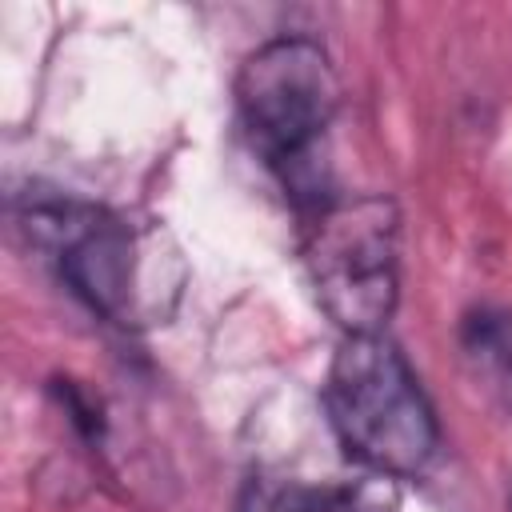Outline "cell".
Wrapping results in <instances>:
<instances>
[{
    "label": "cell",
    "mask_w": 512,
    "mask_h": 512,
    "mask_svg": "<svg viewBox=\"0 0 512 512\" xmlns=\"http://www.w3.org/2000/svg\"><path fill=\"white\" fill-rule=\"evenodd\" d=\"M20 228L60 280L112 324H156L180 292V264L160 228L64 192H32L20 204Z\"/></svg>",
    "instance_id": "obj_1"
},
{
    "label": "cell",
    "mask_w": 512,
    "mask_h": 512,
    "mask_svg": "<svg viewBox=\"0 0 512 512\" xmlns=\"http://www.w3.org/2000/svg\"><path fill=\"white\" fill-rule=\"evenodd\" d=\"M324 408L344 452L380 476L412 480L440 452L432 400L384 332L344 336L328 364Z\"/></svg>",
    "instance_id": "obj_2"
},
{
    "label": "cell",
    "mask_w": 512,
    "mask_h": 512,
    "mask_svg": "<svg viewBox=\"0 0 512 512\" xmlns=\"http://www.w3.org/2000/svg\"><path fill=\"white\" fill-rule=\"evenodd\" d=\"M304 264L344 336L384 332L400 296V212L388 196H348L316 212Z\"/></svg>",
    "instance_id": "obj_3"
},
{
    "label": "cell",
    "mask_w": 512,
    "mask_h": 512,
    "mask_svg": "<svg viewBox=\"0 0 512 512\" xmlns=\"http://www.w3.org/2000/svg\"><path fill=\"white\" fill-rule=\"evenodd\" d=\"M340 108V76L332 56L308 36H276L244 56L236 72V112L252 148L296 168L320 144Z\"/></svg>",
    "instance_id": "obj_4"
},
{
    "label": "cell",
    "mask_w": 512,
    "mask_h": 512,
    "mask_svg": "<svg viewBox=\"0 0 512 512\" xmlns=\"http://www.w3.org/2000/svg\"><path fill=\"white\" fill-rule=\"evenodd\" d=\"M460 348L488 396L512 412V312L480 308L460 328Z\"/></svg>",
    "instance_id": "obj_5"
},
{
    "label": "cell",
    "mask_w": 512,
    "mask_h": 512,
    "mask_svg": "<svg viewBox=\"0 0 512 512\" xmlns=\"http://www.w3.org/2000/svg\"><path fill=\"white\" fill-rule=\"evenodd\" d=\"M240 512H364L360 500L344 488L304 484V480H248Z\"/></svg>",
    "instance_id": "obj_6"
},
{
    "label": "cell",
    "mask_w": 512,
    "mask_h": 512,
    "mask_svg": "<svg viewBox=\"0 0 512 512\" xmlns=\"http://www.w3.org/2000/svg\"><path fill=\"white\" fill-rule=\"evenodd\" d=\"M508 512H512V492H508Z\"/></svg>",
    "instance_id": "obj_7"
}]
</instances>
